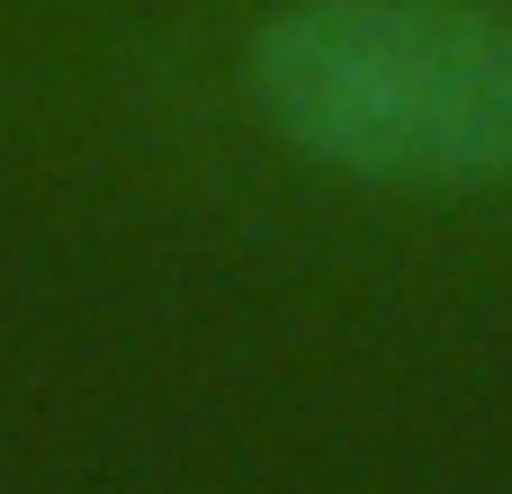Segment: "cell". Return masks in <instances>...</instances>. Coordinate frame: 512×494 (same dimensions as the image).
I'll use <instances>...</instances> for the list:
<instances>
[{"label":"cell","mask_w":512,"mask_h":494,"mask_svg":"<svg viewBox=\"0 0 512 494\" xmlns=\"http://www.w3.org/2000/svg\"><path fill=\"white\" fill-rule=\"evenodd\" d=\"M252 108L324 171L387 189L512 180L504 0H288L252 36Z\"/></svg>","instance_id":"obj_1"}]
</instances>
